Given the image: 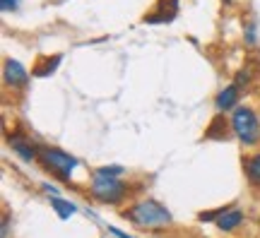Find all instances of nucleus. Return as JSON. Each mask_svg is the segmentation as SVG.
Here are the masks:
<instances>
[{
    "instance_id": "f8f14e48",
    "label": "nucleus",
    "mask_w": 260,
    "mask_h": 238,
    "mask_svg": "<svg viewBox=\"0 0 260 238\" xmlns=\"http://www.w3.org/2000/svg\"><path fill=\"white\" fill-rule=\"evenodd\" d=\"M63 63V55H46V58H41L34 67H31V75L34 77H48V75H53L58 70V65Z\"/></svg>"
},
{
    "instance_id": "2eb2a0df",
    "label": "nucleus",
    "mask_w": 260,
    "mask_h": 238,
    "mask_svg": "<svg viewBox=\"0 0 260 238\" xmlns=\"http://www.w3.org/2000/svg\"><path fill=\"white\" fill-rule=\"evenodd\" d=\"M251 80H253V73H251V67H241L239 73H236V77H234V82L241 87L243 92L248 89V84H251Z\"/></svg>"
},
{
    "instance_id": "39448f33",
    "label": "nucleus",
    "mask_w": 260,
    "mask_h": 238,
    "mask_svg": "<svg viewBox=\"0 0 260 238\" xmlns=\"http://www.w3.org/2000/svg\"><path fill=\"white\" fill-rule=\"evenodd\" d=\"M5 142H8V147L12 149V154L17 156L19 161H24V164H37L39 161V149H41V145H37L27 132L12 130V132H8Z\"/></svg>"
},
{
    "instance_id": "a211bd4d",
    "label": "nucleus",
    "mask_w": 260,
    "mask_h": 238,
    "mask_svg": "<svg viewBox=\"0 0 260 238\" xmlns=\"http://www.w3.org/2000/svg\"><path fill=\"white\" fill-rule=\"evenodd\" d=\"M106 229H109V233H111V236H116V238H133L130 233H125V231H121V229H116V226H106Z\"/></svg>"
},
{
    "instance_id": "1a4fd4ad",
    "label": "nucleus",
    "mask_w": 260,
    "mask_h": 238,
    "mask_svg": "<svg viewBox=\"0 0 260 238\" xmlns=\"http://www.w3.org/2000/svg\"><path fill=\"white\" fill-rule=\"evenodd\" d=\"M243 221H246V214H243L241 207L239 205H226V207H222L219 217L214 219V226L222 233H234L236 229L243 226Z\"/></svg>"
},
{
    "instance_id": "7ed1b4c3",
    "label": "nucleus",
    "mask_w": 260,
    "mask_h": 238,
    "mask_svg": "<svg viewBox=\"0 0 260 238\" xmlns=\"http://www.w3.org/2000/svg\"><path fill=\"white\" fill-rule=\"evenodd\" d=\"M39 164L44 166L51 176H56L60 181H70L73 174L80 168V159L73 156L70 152L60 149V147L41 145V149H39Z\"/></svg>"
},
{
    "instance_id": "9d476101",
    "label": "nucleus",
    "mask_w": 260,
    "mask_h": 238,
    "mask_svg": "<svg viewBox=\"0 0 260 238\" xmlns=\"http://www.w3.org/2000/svg\"><path fill=\"white\" fill-rule=\"evenodd\" d=\"M243 174L248 178V183L253 188H260V152H253V154L243 156Z\"/></svg>"
},
{
    "instance_id": "6e6552de",
    "label": "nucleus",
    "mask_w": 260,
    "mask_h": 238,
    "mask_svg": "<svg viewBox=\"0 0 260 238\" xmlns=\"http://www.w3.org/2000/svg\"><path fill=\"white\" fill-rule=\"evenodd\" d=\"M178 10H181V0H159L157 8L149 10L142 17V24H169L178 17Z\"/></svg>"
},
{
    "instance_id": "dca6fc26",
    "label": "nucleus",
    "mask_w": 260,
    "mask_h": 238,
    "mask_svg": "<svg viewBox=\"0 0 260 238\" xmlns=\"http://www.w3.org/2000/svg\"><path fill=\"white\" fill-rule=\"evenodd\" d=\"M19 5H22V0H0V10H3L5 15H12V12H17Z\"/></svg>"
},
{
    "instance_id": "f257e3e1",
    "label": "nucleus",
    "mask_w": 260,
    "mask_h": 238,
    "mask_svg": "<svg viewBox=\"0 0 260 238\" xmlns=\"http://www.w3.org/2000/svg\"><path fill=\"white\" fill-rule=\"evenodd\" d=\"M123 219H128L133 226H138L140 231H167L174 224V214L164 202L154 200V197H142V200L133 202L128 210H123Z\"/></svg>"
},
{
    "instance_id": "423d86ee",
    "label": "nucleus",
    "mask_w": 260,
    "mask_h": 238,
    "mask_svg": "<svg viewBox=\"0 0 260 238\" xmlns=\"http://www.w3.org/2000/svg\"><path fill=\"white\" fill-rule=\"evenodd\" d=\"M29 80H31V75H29L24 65L15 60V58H5V63H3V82H5V87L24 92L29 87Z\"/></svg>"
},
{
    "instance_id": "4468645a",
    "label": "nucleus",
    "mask_w": 260,
    "mask_h": 238,
    "mask_svg": "<svg viewBox=\"0 0 260 238\" xmlns=\"http://www.w3.org/2000/svg\"><path fill=\"white\" fill-rule=\"evenodd\" d=\"M92 174H94V176H111V178H123L125 168H123L121 164H106V166H99V168H94Z\"/></svg>"
},
{
    "instance_id": "ddd939ff",
    "label": "nucleus",
    "mask_w": 260,
    "mask_h": 238,
    "mask_svg": "<svg viewBox=\"0 0 260 238\" xmlns=\"http://www.w3.org/2000/svg\"><path fill=\"white\" fill-rule=\"evenodd\" d=\"M243 44L248 48L258 46V24H255L253 19H246V22H243Z\"/></svg>"
},
{
    "instance_id": "0eeeda50",
    "label": "nucleus",
    "mask_w": 260,
    "mask_h": 238,
    "mask_svg": "<svg viewBox=\"0 0 260 238\" xmlns=\"http://www.w3.org/2000/svg\"><path fill=\"white\" fill-rule=\"evenodd\" d=\"M243 89L239 87L236 82H229L224 84L219 92L214 94V111H217V116H224V113H232L239 104H241V96H243Z\"/></svg>"
},
{
    "instance_id": "f3484780",
    "label": "nucleus",
    "mask_w": 260,
    "mask_h": 238,
    "mask_svg": "<svg viewBox=\"0 0 260 238\" xmlns=\"http://www.w3.org/2000/svg\"><path fill=\"white\" fill-rule=\"evenodd\" d=\"M41 190L46 192L48 197H53V195H60V188H56V185L48 183V181H44V183H41Z\"/></svg>"
},
{
    "instance_id": "20e7f679",
    "label": "nucleus",
    "mask_w": 260,
    "mask_h": 238,
    "mask_svg": "<svg viewBox=\"0 0 260 238\" xmlns=\"http://www.w3.org/2000/svg\"><path fill=\"white\" fill-rule=\"evenodd\" d=\"M130 195V185L123 178H111V176H94L89 183V197L99 205H123Z\"/></svg>"
},
{
    "instance_id": "9b49d317",
    "label": "nucleus",
    "mask_w": 260,
    "mask_h": 238,
    "mask_svg": "<svg viewBox=\"0 0 260 238\" xmlns=\"http://www.w3.org/2000/svg\"><path fill=\"white\" fill-rule=\"evenodd\" d=\"M48 202H51V210L58 214V219H70V217H75L77 214V205L70 200H65L63 195H53V197H48Z\"/></svg>"
},
{
    "instance_id": "6ab92c4d",
    "label": "nucleus",
    "mask_w": 260,
    "mask_h": 238,
    "mask_svg": "<svg viewBox=\"0 0 260 238\" xmlns=\"http://www.w3.org/2000/svg\"><path fill=\"white\" fill-rule=\"evenodd\" d=\"M3 238H10V214H3Z\"/></svg>"
},
{
    "instance_id": "f03ea898",
    "label": "nucleus",
    "mask_w": 260,
    "mask_h": 238,
    "mask_svg": "<svg viewBox=\"0 0 260 238\" xmlns=\"http://www.w3.org/2000/svg\"><path fill=\"white\" fill-rule=\"evenodd\" d=\"M229 130L232 135L243 147H258L260 145V116L258 111L251 109V106H243L239 104L236 109L232 111V118H229Z\"/></svg>"
}]
</instances>
